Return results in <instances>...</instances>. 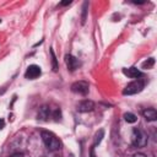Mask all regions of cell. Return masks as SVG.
Wrapping results in <instances>:
<instances>
[{"instance_id": "4", "label": "cell", "mask_w": 157, "mask_h": 157, "mask_svg": "<svg viewBox=\"0 0 157 157\" xmlns=\"http://www.w3.org/2000/svg\"><path fill=\"white\" fill-rule=\"evenodd\" d=\"M71 91L74 93L81 94V96H86L90 91V85L86 81H77V82H74L71 85Z\"/></svg>"}, {"instance_id": "8", "label": "cell", "mask_w": 157, "mask_h": 157, "mask_svg": "<svg viewBox=\"0 0 157 157\" xmlns=\"http://www.w3.org/2000/svg\"><path fill=\"white\" fill-rule=\"evenodd\" d=\"M65 63H66L67 70H70V71H75L80 66V61L75 56H72L70 54H66L65 55Z\"/></svg>"}, {"instance_id": "5", "label": "cell", "mask_w": 157, "mask_h": 157, "mask_svg": "<svg viewBox=\"0 0 157 157\" xmlns=\"http://www.w3.org/2000/svg\"><path fill=\"white\" fill-rule=\"evenodd\" d=\"M40 74H42L40 67H39L38 65H36V64H32V65H29V66L27 67V70H26V72H25V76H26V78H28V80H34V78H37L38 76H40Z\"/></svg>"}, {"instance_id": "15", "label": "cell", "mask_w": 157, "mask_h": 157, "mask_svg": "<svg viewBox=\"0 0 157 157\" xmlns=\"http://www.w3.org/2000/svg\"><path fill=\"white\" fill-rule=\"evenodd\" d=\"M132 157H147V156L144 155V153H141V152H137V153H135Z\"/></svg>"}, {"instance_id": "12", "label": "cell", "mask_w": 157, "mask_h": 157, "mask_svg": "<svg viewBox=\"0 0 157 157\" xmlns=\"http://www.w3.org/2000/svg\"><path fill=\"white\" fill-rule=\"evenodd\" d=\"M103 135H104V131L101 129L99 131H97L96 132V135H94V142H93V146H96V145H98L101 141H102V139H103Z\"/></svg>"}, {"instance_id": "18", "label": "cell", "mask_w": 157, "mask_h": 157, "mask_svg": "<svg viewBox=\"0 0 157 157\" xmlns=\"http://www.w3.org/2000/svg\"><path fill=\"white\" fill-rule=\"evenodd\" d=\"M69 4H71V1H64V2H61L60 5H69Z\"/></svg>"}, {"instance_id": "16", "label": "cell", "mask_w": 157, "mask_h": 157, "mask_svg": "<svg viewBox=\"0 0 157 157\" xmlns=\"http://www.w3.org/2000/svg\"><path fill=\"white\" fill-rule=\"evenodd\" d=\"M4 125H5V121H4V119H0V130L4 128Z\"/></svg>"}, {"instance_id": "14", "label": "cell", "mask_w": 157, "mask_h": 157, "mask_svg": "<svg viewBox=\"0 0 157 157\" xmlns=\"http://www.w3.org/2000/svg\"><path fill=\"white\" fill-rule=\"evenodd\" d=\"M50 54H52V63H53V70H54V71H56V70H58L56 58H55V55H54V52H53V50H50Z\"/></svg>"}, {"instance_id": "10", "label": "cell", "mask_w": 157, "mask_h": 157, "mask_svg": "<svg viewBox=\"0 0 157 157\" xmlns=\"http://www.w3.org/2000/svg\"><path fill=\"white\" fill-rule=\"evenodd\" d=\"M142 115H144V118H145L147 121H155V120L157 119V112H156V109H153V108L145 109V110L142 112Z\"/></svg>"}, {"instance_id": "17", "label": "cell", "mask_w": 157, "mask_h": 157, "mask_svg": "<svg viewBox=\"0 0 157 157\" xmlns=\"http://www.w3.org/2000/svg\"><path fill=\"white\" fill-rule=\"evenodd\" d=\"M90 156H91V157H96V155H94V150H93V148L91 150V153H90Z\"/></svg>"}, {"instance_id": "20", "label": "cell", "mask_w": 157, "mask_h": 157, "mask_svg": "<svg viewBox=\"0 0 157 157\" xmlns=\"http://www.w3.org/2000/svg\"><path fill=\"white\" fill-rule=\"evenodd\" d=\"M0 22H1V20H0Z\"/></svg>"}, {"instance_id": "3", "label": "cell", "mask_w": 157, "mask_h": 157, "mask_svg": "<svg viewBox=\"0 0 157 157\" xmlns=\"http://www.w3.org/2000/svg\"><path fill=\"white\" fill-rule=\"evenodd\" d=\"M144 86H145L144 80L137 78V80H135V81H132V82H130V83H128V85L125 86V88L123 90V94H124V96L136 94V93H139V92L142 91Z\"/></svg>"}, {"instance_id": "13", "label": "cell", "mask_w": 157, "mask_h": 157, "mask_svg": "<svg viewBox=\"0 0 157 157\" xmlns=\"http://www.w3.org/2000/svg\"><path fill=\"white\" fill-rule=\"evenodd\" d=\"M153 64H155V59L150 58V59H147L146 61L142 63V69H151L153 66Z\"/></svg>"}, {"instance_id": "9", "label": "cell", "mask_w": 157, "mask_h": 157, "mask_svg": "<svg viewBox=\"0 0 157 157\" xmlns=\"http://www.w3.org/2000/svg\"><path fill=\"white\" fill-rule=\"evenodd\" d=\"M123 74H124L125 76L130 77V78H139V77H141V76H142V72H141L137 67H135V66L123 69Z\"/></svg>"}, {"instance_id": "7", "label": "cell", "mask_w": 157, "mask_h": 157, "mask_svg": "<svg viewBox=\"0 0 157 157\" xmlns=\"http://www.w3.org/2000/svg\"><path fill=\"white\" fill-rule=\"evenodd\" d=\"M52 113H53V110L49 105H47V104L42 105L39 108V112H38V119L42 121H48L52 118Z\"/></svg>"}, {"instance_id": "6", "label": "cell", "mask_w": 157, "mask_h": 157, "mask_svg": "<svg viewBox=\"0 0 157 157\" xmlns=\"http://www.w3.org/2000/svg\"><path fill=\"white\" fill-rule=\"evenodd\" d=\"M94 109V103L90 99H83L81 102H78L77 104V110L80 113H87V112H92Z\"/></svg>"}, {"instance_id": "11", "label": "cell", "mask_w": 157, "mask_h": 157, "mask_svg": "<svg viewBox=\"0 0 157 157\" xmlns=\"http://www.w3.org/2000/svg\"><path fill=\"white\" fill-rule=\"evenodd\" d=\"M124 119H125V121L126 123H135L136 120H137V117L134 114V113H130V112H128V113H125L124 114Z\"/></svg>"}, {"instance_id": "1", "label": "cell", "mask_w": 157, "mask_h": 157, "mask_svg": "<svg viewBox=\"0 0 157 157\" xmlns=\"http://www.w3.org/2000/svg\"><path fill=\"white\" fill-rule=\"evenodd\" d=\"M40 135H42V140H43L44 145L47 146V148H48L49 151L54 152V151H58V150L60 148L61 144H60L59 139H58L53 132L47 131V130H43Z\"/></svg>"}, {"instance_id": "19", "label": "cell", "mask_w": 157, "mask_h": 157, "mask_svg": "<svg viewBox=\"0 0 157 157\" xmlns=\"http://www.w3.org/2000/svg\"><path fill=\"white\" fill-rule=\"evenodd\" d=\"M10 157H21V155L20 153H15V155H11Z\"/></svg>"}, {"instance_id": "2", "label": "cell", "mask_w": 157, "mask_h": 157, "mask_svg": "<svg viewBox=\"0 0 157 157\" xmlns=\"http://www.w3.org/2000/svg\"><path fill=\"white\" fill-rule=\"evenodd\" d=\"M131 144L135 147H144L147 145V135L144 130L135 128L131 134Z\"/></svg>"}]
</instances>
